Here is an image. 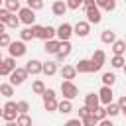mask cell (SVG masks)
<instances>
[{
    "instance_id": "3957f363",
    "label": "cell",
    "mask_w": 126,
    "mask_h": 126,
    "mask_svg": "<svg viewBox=\"0 0 126 126\" xmlns=\"http://www.w3.org/2000/svg\"><path fill=\"white\" fill-rule=\"evenodd\" d=\"M2 108H4V114H2V118H4L6 122H14V120L18 118V114H20V112H18V102H12V100H8V102H6Z\"/></svg>"
},
{
    "instance_id": "5b68a950",
    "label": "cell",
    "mask_w": 126,
    "mask_h": 126,
    "mask_svg": "<svg viewBox=\"0 0 126 126\" xmlns=\"http://www.w3.org/2000/svg\"><path fill=\"white\" fill-rule=\"evenodd\" d=\"M26 79H28V71L22 69V67H18V69H14L10 73V85H14V87H20Z\"/></svg>"
},
{
    "instance_id": "f5cc1de1",
    "label": "cell",
    "mask_w": 126,
    "mask_h": 126,
    "mask_svg": "<svg viewBox=\"0 0 126 126\" xmlns=\"http://www.w3.org/2000/svg\"><path fill=\"white\" fill-rule=\"evenodd\" d=\"M122 71H124V75H126V65H124V67H122Z\"/></svg>"
},
{
    "instance_id": "c3c4849f",
    "label": "cell",
    "mask_w": 126,
    "mask_h": 126,
    "mask_svg": "<svg viewBox=\"0 0 126 126\" xmlns=\"http://www.w3.org/2000/svg\"><path fill=\"white\" fill-rule=\"evenodd\" d=\"M98 126H112V122L104 118V120H100V122H98Z\"/></svg>"
},
{
    "instance_id": "d6986e66",
    "label": "cell",
    "mask_w": 126,
    "mask_h": 126,
    "mask_svg": "<svg viewBox=\"0 0 126 126\" xmlns=\"http://www.w3.org/2000/svg\"><path fill=\"white\" fill-rule=\"evenodd\" d=\"M71 49H73L71 41H61V47H59V53H57V61H63L71 53Z\"/></svg>"
},
{
    "instance_id": "f35d334b",
    "label": "cell",
    "mask_w": 126,
    "mask_h": 126,
    "mask_svg": "<svg viewBox=\"0 0 126 126\" xmlns=\"http://www.w3.org/2000/svg\"><path fill=\"white\" fill-rule=\"evenodd\" d=\"M94 116H96V120H98V122H100V120H104V118H106V108H100V106H98V108L94 110Z\"/></svg>"
},
{
    "instance_id": "d590c367",
    "label": "cell",
    "mask_w": 126,
    "mask_h": 126,
    "mask_svg": "<svg viewBox=\"0 0 126 126\" xmlns=\"http://www.w3.org/2000/svg\"><path fill=\"white\" fill-rule=\"evenodd\" d=\"M85 4V0H67V8L69 10H79Z\"/></svg>"
},
{
    "instance_id": "7a4b0ae2",
    "label": "cell",
    "mask_w": 126,
    "mask_h": 126,
    "mask_svg": "<svg viewBox=\"0 0 126 126\" xmlns=\"http://www.w3.org/2000/svg\"><path fill=\"white\" fill-rule=\"evenodd\" d=\"M61 93H63V98H67V100H73L75 96H79V89L73 81H63L61 83Z\"/></svg>"
},
{
    "instance_id": "836d02e7",
    "label": "cell",
    "mask_w": 126,
    "mask_h": 126,
    "mask_svg": "<svg viewBox=\"0 0 126 126\" xmlns=\"http://www.w3.org/2000/svg\"><path fill=\"white\" fill-rule=\"evenodd\" d=\"M96 124H98V120H96L94 114H89V116L83 118V126H96Z\"/></svg>"
},
{
    "instance_id": "5bb4252c",
    "label": "cell",
    "mask_w": 126,
    "mask_h": 126,
    "mask_svg": "<svg viewBox=\"0 0 126 126\" xmlns=\"http://www.w3.org/2000/svg\"><path fill=\"white\" fill-rule=\"evenodd\" d=\"M100 20H102V16H100L98 6H94V8H89V10H87V22H89V24H100Z\"/></svg>"
},
{
    "instance_id": "11a10c76",
    "label": "cell",
    "mask_w": 126,
    "mask_h": 126,
    "mask_svg": "<svg viewBox=\"0 0 126 126\" xmlns=\"http://www.w3.org/2000/svg\"><path fill=\"white\" fill-rule=\"evenodd\" d=\"M2 61H4V59H2V53H0V63H2Z\"/></svg>"
},
{
    "instance_id": "9c48e42d",
    "label": "cell",
    "mask_w": 126,
    "mask_h": 126,
    "mask_svg": "<svg viewBox=\"0 0 126 126\" xmlns=\"http://www.w3.org/2000/svg\"><path fill=\"white\" fill-rule=\"evenodd\" d=\"M71 35H73V26L71 24H61L57 28V39L59 41H69Z\"/></svg>"
},
{
    "instance_id": "4316f807",
    "label": "cell",
    "mask_w": 126,
    "mask_h": 126,
    "mask_svg": "<svg viewBox=\"0 0 126 126\" xmlns=\"http://www.w3.org/2000/svg\"><path fill=\"white\" fill-rule=\"evenodd\" d=\"M114 81H116V75H114V73H110V71L102 73V85H104V87H112Z\"/></svg>"
},
{
    "instance_id": "83f0119b",
    "label": "cell",
    "mask_w": 126,
    "mask_h": 126,
    "mask_svg": "<svg viewBox=\"0 0 126 126\" xmlns=\"http://www.w3.org/2000/svg\"><path fill=\"white\" fill-rule=\"evenodd\" d=\"M104 108H106V116H116V114H120L118 102H110V104H106Z\"/></svg>"
},
{
    "instance_id": "603a6c76",
    "label": "cell",
    "mask_w": 126,
    "mask_h": 126,
    "mask_svg": "<svg viewBox=\"0 0 126 126\" xmlns=\"http://www.w3.org/2000/svg\"><path fill=\"white\" fill-rule=\"evenodd\" d=\"M57 110H59V112H63V114H69V112L73 110V104H71V100H67V98L59 100V104H57Z\"/></svg>"
},
{
    "instance_id": "f6af8a7d",
    "label": "cell",
    "mask_w": 126,
    "mask_h": 126,
    "mask_svg": "<svg viewBox=\"0 0 126 126\" xmlns=\"http://www.w3.org/2000/svg\"><path fill=\"white\" fill-rule=\"evenodd\" d=\"M96 6V2L94 0H85V4H83V8H85V12L89 10V8H94Z\"/></svg>"
},
{
    "instance_id": "8fae6325",
    "label": "cell",
    "mask_w": 126,
    "mask_h": 126,
    "mask_svg": "<svg viewBox=\"0 0 126 126\" xmlns=\"http://www.w3.org/2000/svg\"><path fill=\"white\" fill-rule=\"evenodd\" d=\"M14 69H18V67H16V59H14V57H6V59L0 63V75H10Z\"/></svg>"
},
{
    "instance_id": "60d3db41",
    "label": "cell",
    "mask_w": 126,
    "mask_h": 126,
    "mask_svg": "<svg viewBox=\"0 0 126 126\" xmlns=\"http://www.w3.org/2000/svg\"><path fill=\"white\" fill-rule=\"evenodd\" d=\"M10 14H12V12H8L6 8H0V22H4V24H6V22H8V18H10Z\"/></svg>"
},
{
    "instance_id": "f1b7e54d",
    "label": "cell",
    "mask_w": 126,
    "mask_h": 126,
    "mask_svg": "<svg viewBox=\"0 0 126 126\" xmlns=\"http://www.w3.org/2000/svg\"><path fill=\"white\" fill-rule=\"evenodd\" d=\"M20 37H22V41H30V39H33L35 33H33V30H32V26L26 28V30H22V32H20Z\"/></svg>"
},
{
    "instance_id": "74e56055",
    "label": "cell",
    "mask_w": 126,
    "mask_h": 126,
    "mask_svg": "<svg viewBox=\"0 0 126 126\" xmlns=\"http://www.w3.org/2000/svg\"><path fill=\"white\" fill-rule=\"evenodd\" d=\"M10 43H12L10 35L8 33H0V47H10Z\"/></svg>"
},
{
    "instance_id": "ee69618b",
    "label": "cell",
    "mask_w": 126,
    "mask_h": 126,
    "mask_svg": "<svg viewBox=\"0 0 126 126\" xmlns=\"http://www.w3.org/2000/svg\"><path fill=\"white\" fill-rule=\"evenodd\" d=\"M114 8H116V0H108V4L104 6V10H106V12H112Z\"/></svg>"
},
{
    "instance_id": "7bdbcfd3",
    "label": "cell",
    "mask_w": 126,
    "mask_h": 126,
    "mask_svg": "<svg viewBox=\"0 0 126 126\" xmlns=\"http://www.w3.org/2000/svg\"><path fill=\"white\" fill-rule=\"evenodd\" d=\"M41 96H43V100H47V98H55V91H53V89H45V93H43Z\"/></svg>"
},
{
    "instance_id": "d6a6232c",
    "label": "cell",
    "mask_w": 126,
    "mask_h": 126,
    "mask_svg": "<svg viewBox=\"0 0 126 126\" xmlns=\"http://www.w3.org/2000/svg\"><path fill=\"white\" fill-rule=\"evenodd\" d=\"M57 100L55 98H47V100H43V106H45V110L47 112H53V110H57Z\"/></svg>"
},
{
    "instance_id": "e0dca14e",
    "label": "cell",
    "mask_w": 126,
    "mask_h": 126,
    "mask_svg": "<svg viewBox=\"0 0 126 126\" xmlns=\"http://www.w3.org/2000/svg\"><path fill=\"white\" fill-rule=\"evenodd\" d=\"M77 73H93V61L91 59H81L77 65H75Z\"/></svg>"
},
{
    "instance_id": "8992f818",
    "label": "cell",
    "mask_w": 126,
    "mask_h": 126,
    "mask_svg": "<svg viewBox=\"0 0 126 126\" xmlns=\"http://www.w3.org/2000/svg\"><path fill=\"white\" fill-rule=\"evenodd\" d=\"M26 49H28V47H26V43H24L22 39H20V41H12V43H10V47H8L10 57H14V59H16V57L26 55Z\"/></svg>"
},
{
    "instance_id": "db71d44e",
    "label": "cell",
    "mask_w": 126,
    "mask_h": 126,
    "mask_svg": "<svg viewBox=\"0 0 126 126\" xmlns=\"http://www.w3.org/2000/svg\"><path fill=\"white\" fill-rule=\"evenodd\" d=\"M122 114H124V116H126V108H124V110H122Z\"/></svg>"
},
{
    "instance_id": "1f68e13d",
    "label": "cell",
    "mask_w": 126,
    "mask_h": 126,
    "mask_svg": "<svg viewBox=\"0 0 126 126\" xmlns=\"http://www.w3.org/2000/svg\"><path fill=\"white\" fill-rule=\"evenodd\" d=\"M20 24H22V22H20V18H18L16 14H10V18H8V22H6V26H8V28H12V30H16Z\"/></svg>"
},
{
    "instance_id": "91938a15",
    "label": "cell",
    "mask_w": 126,
    "mask_h": 126,
    "mask_svg": "<svg viewBox=\"0 0 126 126\" xmlns=\"http://www.w3.org/2000/svg\"><path fill=\"white\" fill-rule=\"evenodd\" d=\"M124 2H126V0H124Z\"/></svg>"
},
{
    "instance_id": "681fc988",
    "label": "cell",
    "mask_w": 126,
    "mask_h": 126,
    "mask_svg": "<svg viewBox=\"0 0 126 126\" xmlns=\"http://www.w3.org/2000/svg\"><path fill=\"white\" fill-rule=\"evenodd\" d=\"M6 28H8V26H6L4 22H0V33H6Z\"/></svg>"
},
{
    "instance_id": "44dd1931",
    "label": "cell",
    "mask_w": 126,
    "mask_h": 126,
    "mask_svg": "<svg viewBox=\"0 0 126 126\" xmlns=\"http://www.w3.org/2000/svg\"><path fill=\"white\" fill-rule=\"evenodd\" d=\"M124 51H126V41L124 39H116L112 43V53L114 55H124Z\"/></svg>"
},
{
    "instance_id": "7402d4cb",
    "label": "cell",
    "mask_w": 126,
    "mask_h": 126,
    "mask_svg": "<svg viewBox=\"0 0 126 126\" xmlns=\"http://www.w3.org/2000/svg\"><path fill=\"white\" fill-rule=\"evenodd\" d=\"M55 73H57V63H55V61H47V63H43V75L51 77V75H55Z\"/></svg>"
},
{
    "instance_id": "e575fe53",
    "label": "cell",
    "mask_w": 126,
    "mask_h": 126,
    "mask_svg": "<svg viewBox=\"0 0 126 126\" xmlns=\"http://www.w3.org/2000/svg\"><path fill=\"white\" fill-rule=\"evenodd\" d=\"M28 8H32L33 12H37V10L43 8V0H28Z\"/></svg>"
},
{
    "instance_id": "680465c9",
    "label": "cell",
    "mask_w": 126,
    "mask_h": 126,
    "mask_svg": "<svg viewBox=\"0 0 126 126\" xmlns=\"http://www.w3.org/2000/svg\"><path fill=\"white\" fill-rule=\"evenodd\" d=\"M20 2H22V0H20ZM26 2H28V0H26Z\"/></svg>"
},
{
    "instance_id": "cb8c5ba5",
    "label": "cell",
    "mask_w": 126,
    "mask_h": 126,
    "mask_svg": "<svg viewBox=\"0 0 126 126\" xmlns=\"http://www.w3.org/2000/svg\"><path fill=\"white\" fill-rule=\"evenodd\" d=\"M4 8L14 14V12H20L22 6H20V0H4Z\"/></svg>"
},
{
    "instance_id": "bcb514c9",
    "label": "cell",
    "mask_w": 126,
    "mask_h": 126,
    "mask_svg": "<svg viewBox=\"0 0 126 126\" xmlns=\"http://www.w3.org/2000/svg\"><path fill=\"white\" fill-rule=\"evenodd\" d=\"M118 106H120V112H122V110H124V108H126V94H124V96H120V98H118Z\"/></svg>"
},
{
    "instance_id": "b9f144b4",
    "label": "cell",
    "mask_w": 126,
    "mask_h": 126,
    "mask_svg": "<svg viewBox=\"0 0 126 126\" xmlns=\"http://www.w3.org/2000/svg\"><path fill=\"white\" fill-rule=\"evenodd\" d=\"M63 126H83V120H81V118H71V120H67Z\"/></svg>"
},
{
    "instance_id": "9f6ffc18",
    "label": "cell",
    "mask_w": 126,
    "mask_h": 126,
    "mask_svg": "<svg viewBox=\"0 0 126 126\" xmlns=\"http://www.w3.org/2000/svg\"><path fill=\"white\" fill-rule=\"evenodd\" d=\"M0 6H2V0H0Z\"/></svg>"
},
{
    "instance_id": "ab89813d",
    "label": "cell",
    "mask_w": 126,
    "mask_h": 126,
    "mask_svg": "<svg viewBox=\"0 0 126 126\" xmlns=\"http://www.w3.org/2000/svg\"><path fill=\"white\" fill-rule=\"evenodd\" d=\"M89 114H94V112H93L91 108H87V106H81V108H79V118H81V120H83L85 116H89Z\"/></svg>"
},
{
    "instance_id": "7dc6e473",
    "label": "cell",
    "mask_w": 126,
    "mask_h": 126,
    "mask_svg": "<svg viewBox=\"0 0 126 126\" xmlns=\"http://www.w3.org/2000/svg\"><path fill=\"white\" fill-rule=\"evenodd\" d=\"M94 2H96V6H98V8H104V6L108 4V0H94Z\"/></svg>"
},
{
    "instance_id": "30bf717a",
    "label": "cell",
    "mask_w": 126,
    "mask_h": 126,
    "mask_svg": "<svg viewBox=\"0 0 126 126\" xmlns=\"http://www.w3.org/2000/svg\"><path fill=\"white\" fill-rule=\"evenodd\" d=\"M24 69L28 71V75H39V73H43V63L37 59H30Z\"/></svg>"
},
{
    "instance_id": "6da1fadb",
    "label": "cell",
    "mask_w": 126,
    "mask_h": 126,
    "mask_svg": "<svg viewBox=\"0 0 126 126\" xmlns=\"http://www.w3.org/2000/svg\"><path fill=\"white\" fill-rule=\"evenodd\" d=\"M32 30H33V33H35V37H39V39H43V41H49V39H55V35H57V30L55 28H51V26H32Z\"/></svg>"
},
{
    "instance_id": "d4e9b609",
    "label": "cell",
    "mask_w": 126,
    "mask_h": 126,
    "mask_svg": "<svg viewBox=\"0 0 126 126\" xmlns=\"http://www.w3.org/2000/svg\"><path fill=\"white\" fill-rule=\"evenodd\" d=\"M0 94L6 96V98H10V96L14 94V85H10V83H2V85H0Z\"/></svg>"
},
{
    "instance_id": "f907efd6",
    "label": "cell",
    "mask_w": 126,
    "mask_h": 126,
    "mask_svg": "<svg viewBox=\"0 0 126 126\" xmlns=\"http://www.w3.org/2000/svg\"><path fill=\"white\" fill-rule=\"evenodd\" d=\"M4 126H18V124H16V122H6Z\"/></svg>"
},
{
    "instance_id": "4fadbf2b",
    "label": "cell",
    "mask_w": 126,
    "mask_h": 126,
    "mask_svg": "<svg viewBox=\"0 0 126 126\" xmlns=\"http://www.w3.org/2000/svg\"><path fill=\"white\" fill-rule=\"evenodd\" d=\"M98 104H100V98H98V94H94V93H89V94H85V106L87 108H91L93 112L98 108Z\"/></svg>"
},
{
    "instance_id": "277c9868",
    "label": "cell",
    "mask_w": 126,
    "mask_h": 126,
    "mask_svg": "<svg viewBox=\"0 0 126 126\" xmlns=\"http://www.w3.org/2000/svg\"><path fill=\"white\" fill-rule=\"evenodd\" d=\"M18 18H20V22L22 24H26L28 28L30 26H33V22H35V12L32 10V8H20V12H18Z\"/></svg>"
},
{
    "instance_id": "7c38bea8",
    "label": "cell",
    "mask_w": 126,
    "mask_h": 126,
    "mask_svg": "<svg viewBox=\"0 0 126 126\" xmlns=\"http://www.w3.org/2000/svg\"><path fill=\"white\" fill-rule=\"evenodd\" d=\"M98 98H100V102L106 106V104H110L112 102V87H100V91H98Z\"/></svg>"
},
{
    "instance_id": "484cf974",
    "label": "cell",
    "mask_w": 126,
    "mask_h": 126,
    "mask_svg": "<svg viewBox=\"0 0 126 126\" xmlns=\"http://www.w3.org/2000/svg\"><path fill=\"white\" fill-rule=\"evenodd\" d=\"M110 65H112L114 69H122V67L126 65V59H124V55H114V57L110 59Z\"/></svg>"
},
{
    "instance_id": "8d00e7d4",
    "label": "cell",
    "mask_w": 126,
    "mask_h": 126,
    "mask_svg": "<svg viewBox=\"0 0 126 126\" xmlns=\"http://www.w3.org/2000/svg\"><path fill=\"white\" fill-rule=\"evenodd\" d=\"M28 110H30V102L28 100H20L18 102V112L20 114H28Z\"/></svg>"
},
{
    "instance_id": "ffe728a7",
    "label": "cell",
    "mask_w": 126,
    "mask_h": 126,
    "mask_svg": "<svg viewBox=\"0 0 126 126\" xmlns=\"http://www.w3.org/2000/svg\"><path fill=\"white\" fill-rule=\"evenodd\" d=\"M100 41L106 43V45H112V43L116 41V33H114L112 30H104V32L100 33Z\"/></svg>"
},
{
    "instance_id": "4dcf8cb0",
    "label": "cell",
    "mask_w": 126,
    "mask_h": 126,
    "mask_svg": "<svg viewBox=\"0 0 126 126\" xmlns=\"http://www.w3.org/2000/svg\"><path fill=\"white\" fill-rule=\"evenodd\" d=\"M16 124H18V126H32V118H30L28 114H18Z\"/></svg>"
},
{
    "instance_id": "f546056e",
    "label": "cell",
    "mask_w": 126,
    "mask_h": 126,
    "mask_svg": "<svg viewBox=\"0 0 126 126\" xmlns=\"http://www.w3.org/2000/svg\"><path fill=\"white\" fill-rule=\"evenodd\" d=\"M32 91H33V94H43L45 93V85H43V81H33V85H32Z\"/></svg>"
},
{
    "instance_id": "52a82bcc",
    "label": "cell",
    "mask_w": 126,
    "mask_h": 126,
    "mask_svg": "<svg viewBox=\"0 0 126 126\" xmlns=\"http://www.w3.org/2000/svg\"><path fill=\"white\" fill-rule=\"evenodd\" d=\"M91 61H93V73H94V71H100L102 65H104V61H106V53H104L102 49H96V51L93 53Z\"/></svg>"
},
{
    "instance_id": "9a60e30c",
    "label": "cell",
    "mask_w": 126,
    "mask_h": 126,
    "mask_svg": "<svg viewBox=\"0 0 126 126\" xmlns=\"http://www.w3.org/2000/svg\"><path fill=\"white\" fill-rule=\"evenodd\" d=\"M67 10H69V8H67V2H63V0H57V2H53V6H51L53 16H65Z\"/></svg>"
},
{
    "instance_id": "816d5d0a",
    "label": "cell",
    "mask_w": 126,
    "mask_h": 126,
    "mask_svg": "<svg viewBox=\"0 0 126 126\" xmlns=\"http://www.w3.org/2000/svg\"><path fill=\"white\" fill-rule=\"evenodd\" d=\"M2 114H4V108H0V118H2Z\"/></svg>"
},
{
    "instance_id": "6f0895ef",
    "label": "cell",
    "mask_w": 126,
    "mask_h": 126,
    "mask_svg": "<svg viewBox=\"0 0 126 126\" xmlns=\"http://www.w3.org/2000/svg\"><path fill=\"white\" fill-rule=\"evenodd\" d=\"M124 41H126V37H124Z\"/></svg>"
},
{
    "instance_id": "ba28073f",
    "label": "cell",
    "mask_w": 126,
    "mask_h": 126,
    "mask_svg": "<svg viewBox=\"0 0 126 126\" xmlns=\"http://www.w3.org/2000/svg\"><path fill=\"white\" fill-rule=\"evenodd\" d=\"M73 33H75L77 37H87V35L91 33V24H89V22H77V24L73 26Z\"/></svg>"
},
{
    "instance_id": "2e32d148",
    "label": "cell",
    "mask_w": 126,
    "mask_h": 126,
    "mask_svg": "<svg viewBox=\"0 0 126 126\" xmlns=\"http://www.w3.org/2000/svg\"><path fill=\"white\" fill-rule=\"evenodd\" d=\"M59 47H61V41H59V39H49V41H45V45H43L45 53H53V55L59 53Z\"/></svg>"
},
{
    "instance_id": "ac0fdd59",
    "label": "cell",
    "mask_w": 126,
    "mask_h": 126,
    "mask_svg": "<svg viewBox=\"0 0 126 126\" xmlns=\"http://www.w3.org/2000/svg\"><path fill=\"white\" fill-rule=\"evenodd\" d=\"M59 73H61V77H63L65 81H73L75 75H77V69H75V65H63V69H61Z\"/></svg>"
}]
</instances>
